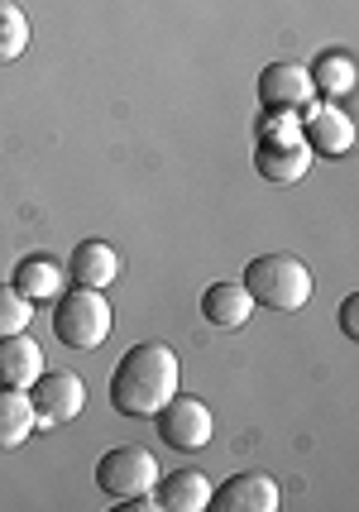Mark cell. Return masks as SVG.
<instances>
[{
  "label": "cell",
  "mask_w": 359,
  "mask_h": 512,
  "mask_svg": "<svg viewBox=\"0 0 359 512\" xmlns=\"http://www.w3.org/2000/svg\"><path fill=\"white\" fill-rule=\"evenodd\" d=\"M158 484V460L154 450L144 446H115L106 450L101 460H96V489L115 498V503H125V498H144V493H154Z\"/></svg>",
  "instance_id": "4"
},
{
  "label": "cell",
  "mask_w": 359,
  "mask_h": 512,
  "mask_svg": "<svg viewBox=\"0 0 359 512\" xmlns=\"http://www.w3.org/2000/svg\"><path fill=\"white\" fill-rule=\"evenodd\" d=\"M202 312L211 326H221V331H240L249 316H254V297L245 292V283H235V278H225V283H211L202 292Z\"/></svg>",
  "instance_id": "11"
},
{
  "label": "cell",
  "mask_w": 359,
  "mask_h": 512,
  "mask_svg": "<svg viewBox=\"0 0 359 512\" xmlns=\"http://www.w3.org/2000/svg\"><path fill=\"white\" fill-rule=\"evenodd\" d=\"M307 72H312V87L321 91V96H350V91H355V58L340 53V48L316 53V63L307 67Z\"/></svg>",
  "instance_id": "17"
},
{
  "label": "cell",
  "mask_w": 359,
  "mask_h": 512,
  "mask_svg": "<svg viewBox=\"0 0 359 512\" xmlns=\"http://www.w3.org/2000/svg\"><path fill=\"white\" fill-rule=\"evenodd\" d=\"M355 307H359V297H355V292H350V297H345V302H340V331L350 335V340H355V335H359V321H355Z\"/></svg>",
  "instance_id": "21"
},
{
  "label": "cell",
  "mask_w": 359,
  "mask_h": 512,
  "mask_svg": "<svg viewBox=\"0 0 359 512\" xmlns=\"http://www.w3.org/2000/svg\"><path fill=\"white\" fill-rule=\"evenodd\" d=\"M29 402H34V426H63L72 422L82 407H87V383L68 374V369H53V374H39V379L29 383Z\"/></svg>",
  "instance_id": "6"
},
{
  "label": "cell",
  "mask_w": 359,
  "mask_h": 512,
  "mask_svg": "<svg viewBox=\"0 0 359 512\" xmlns=\"http://www.w3.org/2000/svg\"><path fill=\"white\" fill-rule=\"evenodd\" d=\"M63 278H68V264H58V259H48V254H29L15 264V278H10V288L29 297V302H53L58 292H63Z\"/></svg>",
  "instance_id": "13"
},
{
  "label": "cell",
  "mask_w": 359,
  "mask_h": 512,
  "mask_svg": "<svg viewBox=\"0 0 359 512\" xmlns=\"http://www.w3.org/2000/svg\"><path fill=\"white\" fill-rule=\"evenodd\" d=\"M29 321H34V302L20 297V292L5 283V288H0V335L29 331Z\"/></svg>",
  "instance_id": "19"
},
{
  "label": "cell",
  "mask_w": 359,
  "mask_h": 512,
  "mask_svg": "<svg viewBox=\"0 0 359 512\" xmlns=\"http://www.w3.org/2000/svg\"><path fill=\"white\" fill-rule=\"evenodd\" d=\"M111 326L115 316H111V302L101 297V288H72L53 297V335H58V345L96 350V345H106Z\"/></svg>",
  "instance_id": "3"
},
{
  "label": "cell",
  "mask_w": 359,
  "mask_h": 512,
  "mask_svg": "<svg viewBox=\"0 0 359 512\" xmlns=\"http://www.w3.org/2000/svg\"><path fill=\"white\" fill-rule=\"evenodd\" d=\"M278 503H283L278 479L259 474V469L230 474L221 489H211V498H206V508H216V512H278Z\"/></svg>",
  "instance_id": "8"
},
{
  "label": "cell",
  "mask_w": 359,
  "mask_h": 512,
  "mask_svg": "<svg viewBox=\"0 0 359 512\" xmlns=\"http://www.w3.org/2000/svg\"><path fill=\"white\" fill-rule=\"evenodd\" d=\"M115 273H120V254L106 240H82L72 249L68 259L72 288H106V283H115Z\"/></svg>",
  "instance_id": "12"
},
{
  "label": "cell",
  "mask_w": 359,
  "mask_h": 512,
  "mask_svg": "<svg viewBox=\"0 0 359 512\" xmlns=\"http://www.w3.org/2000/svg\"><path fill=\"white\" fill-rule=\"evenodd\" d=\"M154 426H158V436H163V446L182 450V455H197V450H206L211 431H216V422H211V407H206L202 398H187V393H173V398L163 402V407L154 412Z\"/></svg>",
  "instance_id": "5"
},
{
  "label": "cell",
  "mask_w": 359,
  "mask_h": 512,
  "mask_svg": "<svg viewBox=\"0 0 359 512\" xmlns=\"http://www.w3.org/2000/svg\"><path fill=\"white\" fill-rule=\"evenodd\" d=\"M34 402L24 388H0V450H20L34 436Z\"/></svg>",
  "instance_id": "16"
},
{
  "label": "cell",
  "mask_w": 359,
  "mask_h": 512,
  "mask_svg": "<svg viewBox=\"0 0 359 512\" xmlns=\"http://www.w3.org/2000/svg\"><path fill=\"white\" fill-rule=\"evenodd\" d=\"M44 374V345L34 335H0V388H24Z\"/></svg>",
  "instance_id": "10"
},
{
  "label": "cell",
  "mask_w": 359,
  "mask_h": 512,
  "mask_svg": "<svg viewBox=\"0 0 359 512\" xmlns=\"http://www.w3.org/2000/svg\"><path fill=\"white\" fill-rule=\"evenodd\" d=\"M302 144L321 158H345L355 149V120L331 101H307L302 106Z\"/></svg>",
  "instance_id": "7"
},
{
  "label": "cell",
  "mask_w": 359,
  "mask_h": 512,
  "mask_svg": "<svg viewBox=\"0 0 359 512\" xmlns=\"http://www.w3.org/2000/svg\"><path fill=\"white\" fill-rule=\"evenodd\" d=\"M178 393V355L158 340L130 345L111 369V407L120 417H154Z\"/></svg>",
  "instance_id": "1"
},
{
  "label": "cell",
  "mask_w": 359,
  "mask_h": 512,
  "mask_svg": "<svg viewBox=\"0 0 359 512\" xmlns=\"http://www.w3.org/2000/svg\"><path fill=\"white\" fill-rule=\"evenodd\" d=\"M307 101H316V87L302 63H269L259 72V106L264 111H302Z\"/></svg>",
  "instance_id": "9"
},
{
  "label": "cell",
  "mask_w": 359,
  "mask_h": 512,
  "mask_svg": "<svg viewBox=\"0 0 359 512\" xmlns=\"http://www.w3.org/2000/svg\"><path fill=\"white\" fill-rule=\"evenodd\" d=\"M29 48V15L15 0H0V63H15Z\"/></svg>",
  "instance_id": "18"
},
{
  "label": "cell",
  "mask_w": 359,
  "mask_h": 512,
  "mask_svg": "<svg viewBox=\"0 0 359 512\" xmlns=\"http://www.w3.org/2000/svg\"><path fill=\"white\" fill-rule=\"evenodd\" d=\"M292 111H264L259 144H302V120H288Z\"/></svg>",
  "instance_id": "20"
},
{
  "label": "cell",
  "mask_w": 359,
  "mask_h": 512,
  "mask_svg": "<svg viewBox=\"0 0 359 512\" xmlns=\"http://www.w3.org/2000/svg\"><path fill=\"white\" fill-rule=\"evenodd\" d=\"M312 149L307 144H254V168H259V178L264 182H278V187H288L297 182L307 168H312Z\"/></svg>",
  "instance_id": "14"
},
{
  "label": "cell",
  "mask_w": 359,
  "mask_h": 512,
  "mask_svg": "<svg viewBox=\"0 0 359 512\" xmlns=\"http://www.w3.org/2000/svg\"><path fill=\"white\" fill-rule=\"evenodd\" d=\"M312 268L302 264L297 254H259L245 264V292L254 297V307L269 312H302L312 302Z\"/></svg>",
  "instance_id": "2"
},
{
  "label": "cell",
  "mask_w": 359,
  "mask_h": 512,
  "mask_svg": "<svg viewBox=\"0 0 359 512\" xmlns=\"http://www.w3.org/2000/svg\"><path fill=\"white\" fill-rule=\"evenodd\" d=\"M154 493H158L154 503L168 512H202L206 498H211V484L197 469H173V474H158Z\"/></svg>",
  "instance_id": "15"
}]
</instances>
